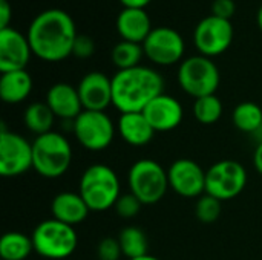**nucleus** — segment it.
<instances>
[{
    "label": "nucleus",
    "instance_id": "obj_1",
    "mask_svg": "<svg viewBox=\"0 0 262 260\" xmlns=\"http://www.w3.org/2000/svg\"><path fill=\"white\" fill-rule=\"evenodd\" d=\"M77 35L74 18L58 8L40 12L31 21L26 34L32 54L48 63H57L72 55Z\"/></svg>",
    "mask_w": 262,
    "mask_h": 260
},
{
    "label": "nucleus",
    "instance_id": "obj_2",
    "mask_svg": "<svg viewBox=\"0 0 262 260\" xmlns=\"http://www.w3.org/2000/svg\"><path fill=\"white\" fill-rule=\"evenodd\" d=\"M161 93H164V80L152 67L140 64L118 70L112 77V106L121 113L143 112Z\"/></svg>",
    "mask_w": 262,
    "mask_h": 260
},
{
    "label": "nucleus",
    "instance_id": "obj_3",
    "mask_svg": "<svg viewBox=\"0 0 262 260\" xmlns=\"http://www.w3.org/2000/svg\"><path fill=\"white\" fill-rule=\"evenodd\" d=\"M78 193L91 211H106L121 196L118 175L106 164H94L83 172Z\"/></svg>",
    "mask_w": 262,
    "mask_h": 260
},
{
    "label": "nucleus",
    "instance_id": "obj_4",
    "mask_svg": "<svg viewBox=\"0 0 262 260\" xmlns=\"http://www.w3.org/2000/svg\"><path fill=\"white\" fill-rule=\"evenodd\" d=\"M72 147L66 136L58 132H48L35 136L32 143V169L43 178L55 179L63 176L72 162Z\"/></svg>",
    "mask_w": 262,
    "mask_h": 260
},
{
    "label": "nucleus",
    "instance_id": "obj_5",
    "mask_svg": "<svg viewBox=\"0 0 262 260\" xmlns=\"http://www.w3.org/2000/svg\"><path fill=\"white\" fill-rule=\"evenodd\" d=\"M34 251L41 257L63 260L74 254L78 244V236L74 227L57 219H46L40 222L32 231Z\"/></svg>",
    "mask_w": 262,
    "mask_h": 260
},
{
    "label": "nucleus",
    "instance_id": "obj_6",
    "mask_svg": "<svg viewBox=\"0 0 262 260\" xmlns=\"http://www.w3.org/2000/svg\"><path fill=\"white\" fill-rule=\"evenodd\" d=\"M127 185L129 192L135 195L143 205L157 204L164 198L169 188L167 170L154 159H138L129 169Z\"/></svg>",
    "mask_w": 262,
    "mask_h": 260
},
{
    "label": "nucleus",
    "instance_id": "obj_7",
    "mask_svg": "<svg viewBox=\"0 0 262 260\" xmlns=\"http://www.w3.org/2000/svg\"><path fill=\"white\" fill-rule=\"evenodd\" d=\"M177 78L180 87L195 100L213 95L221 81L218 66L212 58L201 54L183 60L178 67Z\"/></svg>",
    "mask_w": 262,
    "mask_h": 260
},
{
    "label": "nucleus",
    "instance_id": "obj_8",
    "mask_svg": "<svg viewBox=\"0 0 262 260\" xmlns=\"http://www.w3.org/2000/svg\"><path fill=\"white\" fill-rule=\"evenodd\" d=\"M72 132L81 147L89 152H101L112 144L117 124L106 112L83 110L72 121Z\"/></svg>",
    "mask_w": 262,
    "mask_h": 260
},
{
    "label": "nucleus",
    "instance_id": "obj_9",
    "mask_svg": "<svg viewBox=\"0 0 262 260\" xmlns=\"http://www.w3.org/2000/svg\"><path fill=\"white\" fill-rule=\"evenodd\" d=\"M247 185V172L238 161L223 159L206 172V193L220 199L230 201L243 193Z\"/></svg>",
    "mask_w": 262,
    "mask_h": 260
},
{
    "label": "nucleus",
    "instance_id": "obj_10",
    "mask_svg": "<svg viewBox=\"0 0 262 260\" xmlns=\"http://www.w3.org/2000/svg\"><path fill=\"white\" fill-rule=\"evenodd\" d=\"M32 169V144L20 133L6 130L2 124L0 132V175L15 178Z\"/></svg>",
    "mask_w": 262,
    "mask_h": 260
},
{
    "label": "nucleus",
    "instance_id": "obj_11",
    "mask_svg": "<svg viewBox=\"0 0 262 260\" xmlns=\"http://www.w3.org/2000/svg\"><path fill=\"white\" fill-rule=\"evenodd\" d=\"M233 25L216 15L204 17L195 28L193 43L201 55L216 57L226 52L233 41Z\"/></svg>",
    "mask_w": 262,
    "mask_h": 260
},
{
    "label": "nucleus",
    "instance_id": "obj_12",
    "mask_svg": "<svg viewBox=\"0 0 262 260\" xmlns=\"http://www.w3.org/2000/svg\"><path fill=\"white\" fill-rule=\"evenodd\" d=\"M144 55L158 66H170L183 60L186 44L181 34L169 26L154 28L143 43Z\"/></svg>",
    "mask_w": 262,
    "mask_h": 260
},
{
    "label": "nucleus",
    "instance_id": "obj_13",
    "mask_svg": "<svg viewBox=\"0 0 262 260\" xmlns=\"http://www.w3.org/2000/svg\"><path fill=\"white\" fill-rule=\"evenodd\" d=\"M169 187L183 198H200L206 193V170L187 158L177 159L167 169Z\"/></svg>",
    "mask_w": 262,
    "mask_h": 260
},
{
    "label": "nucleus",
    "instance_id": "obj_14",
    "mask_svg": "<svg viewBox=\"0 0 262 260\" xmlns=\"http://www.w3.org/2000/svg\"><path fill=\"white\" fill-rule=\"evenodd\" d=\"M32 55L29 40L14 28L0 29V72L26 69Z\"/></svg>",
    "mask_w": 262,
    "mask_h": 260
},
{
    "label": "nucleus",
    "instance_id": "obj_15",
    "mask_svg": "<svg viewBox=\"0 0 262 260\" xmlns=\"http://www.w3.org/2000/svg\"><path fill=\"white\" fill-rule=\"evenodd\" d=\"M84 110L104 112L112 104V78L103 72L86 74L77 86Z\"/></svg>",
    "mask_w": 262,
    "mask_h": 260
},
{
    "label": "nucleus",
    "instance_id": "obj_16",
    "mask_svg": "<svg viewBox=\"0 0 262 260\" xmlns=\"http://www.w3.org/2000/svg\"><path fill=\"white\" fill-rule=\"evenodd\" d=\"M143 113L155 132H170L177 129L184 118L181 103L175 97L167 93H161L154 98L146 106Z\"/></svg>",
    "mask_w": 262,
    "mask_h": 260
},
{
    "label": "nucleus",
    "instance_id": "obj_17",
    "mask_svg": "<svg viewBox=\"0 0 262 260\" xmlns=\"http://www.w3.org/2000/svg\"><path fill=\"white\" fill-rule=\"evenodd\" d=\"M45 103L57 118L64 121H74L84 110L77 87L69 83H55L51 86Z\"/></svg>",
    "mask_w": 262,
    "mask_h": 260
},
{
    "label": "nucleus",
    "instance_id": "obj_18",
    "mask_svg": "<svg viewBox=\"0 0 262 260\" xmlns=\"http://www.w3.org/2000/svg\"><path fill=\"white\" fill-rule=\"evenodd\" d=\"M117 32L126 41L143 44L152 32V23L144 8H123L117 17Z\"/></svg>",
    "mask_w": 262,
    "mask_h": 260
},
{
    "label": "nucleus",
    "instance_id": "obj_19",
    "mask_svg": "<svg viewBox=\"0 0 262 260\" xmlns=\"http://www.w3.org/2000/svg\"><path fill=\"white\" fill-rule=\"evenodd\" d=\"M117 132L129 146L141 147L154 139L155 130L143 112L121 113L117 121Z\"/></svg>",
    "mask_w": 262,
    "mask_h": 260
},
{
    "label": "nucleus",
    "instance_id": "obj_20",
    "mask_svg": "<svg viewBox=\"0 0 262 260\" xmlns=\"http://www.w3.org/2000/svg\"><path fill=\"white\" fill-rule=\"evenodd\" d=\"M52 216L54 219L68 224L71 227H75L81 224L88 215L91 213L88 204L83 201L80 193L77 192H61L58 193L51 204Z\"/></svg>",
    "mask_w": 262,
    "mask_h": 260
},
{
    "label": "nucleus",
    "instance_id": "obj_21",
    "mask_svg": "<svg viewBox=\"0 0 262 260\" xmlns=\"http://www.w3.org/2000/svg\"><path fill=\"white\" fill-rule=\"evenodd\" d=\"M32 90V78L26 72L12 70L3 72L0 77V97L6 104H18L25 101Z\"/></svg>",
    "mask_w": 262,
    "mask_h": 260
},
{
    "label": "nucleus",
    "instance_id": "obj_22",
    "mask_svg": "<svg viewBox=\"0 0 262 260\" xmlns=\"http://www.w3.org/2000/svg\"><path fill=\"white\" fill-rule=\"evenodd\" d=\"M55 118L57 116L49 109V106L46 103H40V101L31 103L25 109V113H23L25 126L28 127L29 132H32L37 136L45 135L48 132H52Z\"/></svg>",
    "mask_w": 262,
    "mask_h": 260
},
{
    "label": "nucleus",
    "instance_id": "obj_23",
    "mask_svg": "<svg viewBox=\"0 0 262 260\" xmlns=\"http://www.w3.org/2000/svg\"><path fill=\"white\" fill-rule=\"evenodd\" d=\"M32 239L18 231L5 233L0 239V257L2 260H25L32 253Z\"/></svg>",
    "mask_w": 262,
    "mask_h": 260
},
{
    "label": "nucleus",
    "instance_id": "obj_24",
    "mask_svg": "<svg viewBox=\"0 0 262 260\" xmlns=\"http://www.w3.org/2000/svg\"><path fill=\"white\" fill-rule=\"evenodd\" d=\"M233 124L244 133H258L262 129V109L253 101L239 103L233 110Z\"/></svg>",
    "mask_w": 262,
    "mask_h": 260
},
{
    "label": "nucleus",
    "instance_id": "obj_25",
    "mask_svg": "<svg viewBox=\"0 0 262 260\" xmlns=\"http://www.w3.org/2000/svg\"><path fill=\"white\" fill-rule=\"evenodd\" d=\"M118 242L121 245L123 256H126L127 260L138 259L147 254L149 242L144 234V231L138 227H126L118 234Z\"/></svg>",
    "mask_w": 262,
    "mask_h": 260
},
{
    "label": "nucleus",
    "instance_id": "obj_26",
    "mask_svg": "<svg viewBox=\"0 0 262 260\" xmlns=\"http://www.w3.org/2000/svg\"><path fill=\"white\" fill-rule=\"evenodd\" d=\"M143 55H144L143 44L126 41V40L118 41L112 48V52H111L112 63L118 67V70L140 66V61H141Z\"/></svg>",
    "mask_w": 262,
    "mask_h": 260
},
{
    "label": "nucleus",
    "instance_id": "obj_27",
    "mask_svg": "<svg viewBox=\"0 0 262 260\" xmlns=\"http://www.w3.org/2000/svg\"><path fill=\"white\" fill-rule=\"evenodd\" d=\"M192 112H193V116L196 118L198 123H201L204 126H210V124H215L221 118L223 103L215 93L207 95V97H201V98L195 100Z\"/></svg>",
    "mask_w": 262,
    "mask_h": 260
},
{
    "label": "nucleus",
    "instance_id": "obj_28",
    "mask_svg": "<svg viewBox=\"0 0 262 260\" xmlns=\"http://www.w3.org/2000/svg\"><path fill=\"white\" fill-rule=\"evenodd\" d=\"M221 201L204 193L203 196H200L196 205H195V215L198 218L200 222L203 224H213L218 221V218L221 216Z\"/></svg>",
    "mask_w": 262,
    "mask_h": 260
},
{
    "label": "nucleus",
    "instance_id": "obj_29",
    "mask_svg": "<svg viewBox=\"0 0 262 260\" xmlns=\"http://www.w3.org/2000/svg\"><path fill=\"white\" fill-rule=\"evenodd\" d=\"M141 207H143L141 201L135 195H132L130 192L129 193H121V196L118 198V201L114 205L117 215L120 218H123V219H132V218H135L140 213Z\"/></svg>",
    "mask_w": 262,
    "mask_h": 260
},
{
    "label": "nucleus",
    "instance_id": "obj_30",
    "mask_svg": "<svg viewBox=\"0 0 262 260\" xmlns=\"http://www.w3.org/2000/svg\"><path fill=\"white\" fill-rule=\"evenodd\" d=\"M97 254L100 260H120V257L123 256V251L118 239L104 238L97 247Z\"/></svg>",
    "mask_w": 262,
    "mask_h": 260
},
{
    "label": "nucleus",
    "instance_id": "obj_31",
    "mask_svg": "<svg viewBox=\"0 0 262 260\" xmlns=\"http://www.w3.org/2000/svg\"><path fill=\"white\" fill-rule=\"evenodd\" d=\"M95 52V43L89 35H77L75 43H74V49H72V55L84 60L92 57Z\"/></svg>",
    "mask_w": 262,
    "mask_h": 260
},
{
    "label": "nucleus",
    "instance_id": "obj_32",
    "mask_svg": "<svg viewBox=\"0 0 262 260\" xmlns=\"http://www.w3.org/2000/svg\"><path fill=\"white\" fill-rule=\"evenodd\" d=\"M236 11V5L233 0H215L212 5V15H216L220 18L230 20Z\"/></svg>",
    "mask_w": 262,
    "mask_h": 260
},
{
    "label": "nucleus",
    "instance_id": "obj_33",
    "mask_svg": "<svg viewBox=\"0 0 262 260\" xmlns=\"http://www.w3.org/2000/svg\"><path fill=\"white\" fill-rule=\"evenodd\" d=\"M12 17V9L8 0H0V29L9 28V20Z\"/></svg>",
    "mask_w": 262,
    "mask_h": 260
},
{
    "label": "nucleus",
    "instance_id": "obj_34",
    "mask_svg": "<svg viewBox=\"0 0 262 260\" xmlns=\"http://www.w3.org/2000/svg\"><path fill=\"white\" fill-rule=\"evenodd\" d=\"M253 166L258 170V173L262 175V141L256 146L255 153H253Z\"/></svg>",
    "mask_w": 262,
    "mask_h": 260
},
{
    "label": "nucleus",
    "instance_id": "obj_35",
    "mask_svg": "<svg viewBox=\"0 0 262 260\" xmlns=\"http://www.w3.org/2000/svg\"><path fill=\"white\" fill-rule=\"evenodd\" d=\"M124 8H146L152 0H120Z\"/></svg>",
    "mask_w": 262,
    "mask_h": 260
},
{
    "label": "nucleus",
    "instance_id": "obj_36",
    "mask_svg": "<svg viewBox=\"0 0 262 260\" xmlns=\"http://www.w3.org/2000/svg\"><path fill=\"white\" fill-rule=\"evenodd\" d=\"M256 21H258V26H259V29L262 31V5H261V8L258 9V14H256Z\"/></svg>",
    "mask_w": 262,
    "mask_h": 260
},
{
    "label": "nucleus",
    "instance_id": "obj_37",
    "mask_svg": "<svg viewBox=\"0 0 262 260\" xmlns=\"http://www.w3.org/2000/svg\"><path fill=\"white\" fill-rule=\"evenodd\" d=\"M130 260H160V259H157V257H154V256H150V254H146V256H143V257H138V259H130Z\"/></svg>",
    "mask_w": 262,
    "mask_h": 260
}]
</instances>
